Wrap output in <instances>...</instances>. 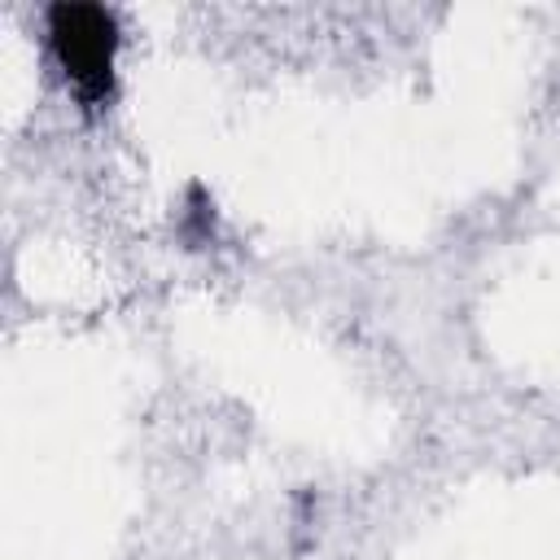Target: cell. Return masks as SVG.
I'll list each match as a JSON object with an SVG mask.
<instances>
[{
  "label": "cell",
  "instance_id": "6da1fadb",
  "mask_svg": "<svg viewBox=\"0 0 560 560\" xmlns=\"http://www.w3.org/2000/svg\"><path fill=\"white\" fill-rule=\"evenodd\" d=\"M44 39L74 101L83 109H105L118 92L114 61L122 44L114 9L92 0H57L44 9Z\"/></svg>",
  "mask_w": 560,
  "mask_h": 560
}]
</instances>
